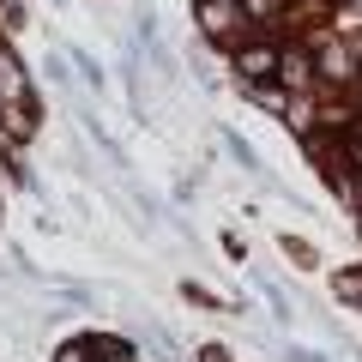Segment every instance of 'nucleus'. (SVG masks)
Here are the masks:
<instances>
[{"label": "nucleus", "mask_w": 362, "mask_h": 362, "mask_svg": "<svg viewBox=\"0 0 362 362\" xmlns=\"http://www.w3.org/2000/svg\"><path fill=\"white\" fill-rule=\"evenodd\" d=\"M338 296H350V302H362V278H338Z\"/></svg>", "instance_id": "5"}, {"label": "nucleus", "mask_w": 362, "mask_h": 362, "mask_svg": "<svg viewBox=\"0 0 362 362\" xmlns=\"http://www.w3.org/2000/svg\"><path fill=\"white\" fill-rule=\"evenodd\" d=\"M0 97H6V90H0Z\"/></svg>", "instance_id": "8"}, {"label": "nucleus", "mask_w": 362, "mask_h": 362, "mask_svg": "<svg viewBox=\"0 0 362 362\" xmlns=\"http://www.w3.org/2000/svg\"><path fill=\"white\" fill-rule=\"evenodd\" d=\"M242 66H247V73L259 78V73H266V66H272V54H266V49H247V54H242Z\"/></svg>", "instance_id": "3"}, {"label": "nucleus", "mask_w": 362, "mask_h": 362, "mask_svg": "<svg viewBox=\"0 0 362 362\" xmlns=\"http://www.w3.org/2000/svg\"><path fill=\"white\" fill-rule=\"evenodd\" d=\"M85 356H90L85 344H66V350H61V362H85Z\"/></svg>", "instance_id": "6"}, {"label": "nucleus", "mask_w": 362, "mask_h": 362, "mask_svg": "<svg viewBox=\"0 0 362 362\" xmlns=\"http://www.w3.org/2000/svg\"><path fill=\"white\" fill-rule=\"evenodd\" d=\"M0 90H6L13 103H25V73H18V61H13V54H0Z\"/></svg>", "instance_id": "1"}, {"label": "nucleus", "mask_w": 362, "mask_h": 362, "mask_svg": "<svg viewBox=\"0 0 362 362\" xmlns=\"http://www.w3.org/2000/svg\"><path fill=\"white\" fill-rule=\"evenodd\" d=\"M284 78H290V85H308V61H302V54H284Z\"/></svg>", "instance_id": "2"}, {"label": "nucleus", "mask_w": 362, "mask_h": 362, "mask_svg": "<svg viewBox=\"0 0 362 362\" xmlns=\"http://www.w3.org/2000/svg\"><path fill=\"white\" fill-rule=\"evenodd\" d=\"M356 206H362V181H356Z\"/></svg>", "instance_id": "7"}, {"label": "nucleus", "mask_w": 362, "mask_h": 362, "mask_svg": "<svg viewBox=\"0 0 362 362\" xmlns=\"http://www.w3.org/2000/svg\"><path fill=\"white\" fill-rule=\"evenodd\" d=\"M73 66H78V73H85V78H90V85H103V66L90 61V54H73Z\"/></svg>", "instance_id": "4"}]
</instances>
